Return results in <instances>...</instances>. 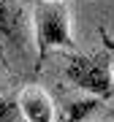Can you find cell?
I'll list each match as a JSON object with an SVG mask.
<instances>
[{"label": "cell", "instance_id": "1", "mask_svg": "<svg viewBox=\"0 0 114 122\" xmlns=\"http://www.w3.org/2000/svg\"><path fill=\"white\" fill-rule=\"evenodd\" d=\"M35 44H38L35 68H41V62H44L49 49L73 46L71 16H68L65 3H57V0H38L35 3Z\"/></svg>", "mask_w": 114, "mask_h": 122}, {"label": "cell", "instance_id": "2", "mask_svg": "<svg viewBox=\"0 0 114 122\" xmlns=\"http://www.w3.org/2000/svg\"><path fill=\"white\" fill-rule=\"evenodd\" d=\"M68 79L82 87L90 95L109 98L114 92V79H111V57L109 52H95V54H73L68 62Z\"/></svg>", "mask_w": 114, "mask_h": 122}, {"label": "cell", "instance_id": "3", "mask_svg": "<svg viewBox=\"0 0 114 122\" xmlns=\"http://www.w3.org/2000/svg\"><path fill=\"white\" fill-rule=\"evenodd\" d=\"M19 109L27 117V122H57L54 100L49 98L46 90H41L38 84H27V87L16 95Z\"/></svg>", "mask_w": 114, "mask_h": 122}, {"label": "cell", "instance_id": "4", "mask_svg": "<svg viewBox=\"0 0 114 122\" xmlns=\"http://www.w3.org/2000/svg\"><path fill=\"white\" fill-rule=\"evenodd\" d=\"M101 95H90V98H82V100H73V103L65 106V117H62V122H84L90 117L92 111L101 106Z\"/></svg>", "mask_w": 114, "mask_h": 122}, {"label": "cell", "instance_id": "5", "mask_svg": "<svg viewBox=\"0 0 114 122\" xmlns=\"http://www.w3.org/2000/svg\"><path fill=\"white\" fill-rule=\"evenodd\" d=\"M0 35L11 44H19V16L8 0H0Z\"/></svg>", "mask_w": 114, "mask_h": 122}, {"label": "cell", "instance_id": "6", "mask_svg": "<svg viewBox=\"0 0 114 122\" xmlns=\"http://www.w3.org/2000/svg\"><path fill=\"white\" fill-rule=\"evenodd\" d=\"M0 122H27L16 98H0Z\"/></svg>", "mask_w": 114, "mask_h": 122}, {"label": "cell", "instance_id": "7", "mask_svg": "<svg viewBox=\"0 0 114 122\" xmlns=\"http://www.w3.org/2000/svg\"><path fill=\"white\" fill-rule=\"evenodd\" d=\"M103 38H106V41H109V35H106V33H103ZM109 44H111V41H109ZM111 79H114V65H111Z\"/></svg>", "mask_w": 114, "mask_h": 122}]
</instances>
